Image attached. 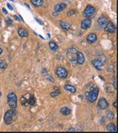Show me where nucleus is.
<instances>
[{
  "label": "nucleus",
  "instance_id": "5701e85b",
  "mask_svg": "<svg viewBox=\"0 0 118 133\" xmlns=\"http://www.w3.org/2000/svg\"><path fill=\"white\" fill-rule=\"evenodd\" d=\"M7 66H8V65H7L5 61H4V60H0V68H1V69H4V68H6Z\"/></svg>",
  "mask_w": 118,
  "mask_h": 133
},
{
  "label": "nucleus",
  "instance_id": "a878e982",
  "mask_svg": "<svg viewBox=\"0 0 118 133\" xmlns=\"http://www.w3.org/2000/svg\"><path fill=\"white\" fill-rule=\"evenodd\" d=\"M6 22H7V25H12L13 24V22H12V20L10 19V18H6Z\"/></svg>",
  "mask_w": 118,
  "mask_h": 133
},
{
  "label": "nucleus",
  "instance_id": "72a5a7b5",
  "mask_svg": "<svg viewBox=\"0 0 118 133\" xmlns=\"http://www.w3.org/2000/svg\"><path fill=\"white\" fill-rule=\"evenodd\" d=\"M0 97H1V91H0Z\"/></svg>",
  "mask_w": 118,
  "mask_h": 133
},
{
  "label": "nucleus",
  "instance_id": "473e14b6",
  "mask_svg": "<svg viewBox=\"0 0 118 133\" xmlns=\"http://www.w3.org/2000/svg\"><path fill=\"white\" fill-rule=\"evenodd\" d=\"M2 52H3V50H2V48H0V55L2 54Z\"/></svg>",
  "mask_w": 118,
  "mask_h": 133
},
{
  "label": "nucleus",
  "instance_id": "9d476101",
  "mask_svg": "<svg viewBox=\"0 0 118 133\" xmlns=\"http://www.w3.org/2000/svg\"><path fill=\"white\" fill-rule=\"evenodd\" d=\"M91 25H92V20H91L90 18H86V19H83L82 21H81V27L82 29H85L86 30V29L89 28Z\"/></svg>",
  "mask_w": 118,
  "mask_h": 133
},
{
  "label": "nucleus",
  "instance_id": "c85d7f7f",
  "mask_svg": "<svg viewBox=\"0 0 118 133\" xmlns=\"http://www.w3.org/2000/svg\"><path fill=\"white\" fill-rule=\"evenodd\" d=\"M113 107H114L116 109L117 108V101H116V102H113Z\"/></svg>",
  "mask_w": 118,
  "mask_h": 133
},
{
  "label": "nucleus",
  "instance_id": "f257e3e1",
  "mask_svg": "<svg viewBox=\"0 0 118 133\" xmlns=\"http://www.w3.org/2000/svg\"><path fill=\"white\" fill-rule=\"evenodd\" d=\"M18 112L16 111L15 109H12L11 108L10 110L6 111V113L4 114V122H5L6 125H10L12 124L13 122H14L16 121V119L18 117Z\"/></svg>",
  "mask_w": 118,
  "mask_h": 133
},
{
  "label": "nucleus",
  "instance_id": "423d86ee",
  "mask_svg": "<svg viewBox=\"0 0 118 133\" xmlns=\"http://www.w3.org/2000/svg\"><path fill=\"white\" fill-rule=\"evenodd\" d=\"M78 50H77L76 48L71 47V48H69L67 52V58H68L69 60L74 64L77 63V53H78Z\"/></svg>",
  "mask_w": 118,
  "mask_h": 133
},
{
  "label": "nucleus",
  "instance_id": "6ab92c4d",
  "mask_svg": "<svg viewBox=\"0 0 118 133\" xmlns=\"http://www.w3.org/2000/svg\"><path fill=\"white\" fill-rule=\"evenodd\" d=\"M64 88H65L66 91H70V92H72V93H75V92H76V88L73 87V86H72V85H69V84L65 85Z\"/></svg>",
  "mask_w": 118,
  "mask_h": 133
},
{
  "label": "nucleus",
  "instance_id": "dca6fc26",
  "mask_svg": "<svg viewBox=\"0 0 118 133\" xmlns=\"http://www.w3.org/2000/svg\"><path fill=\"white\" fill-rule=\"evenodd\" d=\"M18 33H19V35L20 37H22V38L28 37V32L25 28H22V27H19V28L18 29Z\"/></svg>",
  "mask_w": 118,
  "mask_h": 133
},
{
  "label": "nucleus",
  "instance_id": "6e6552de",
  "mask_svg": "<svg viewBox=\"0 0 118 133\" xmlns=\"http://www.w3.org/2000/svg\"><path fill=\"white\" fill-rule=\"evenodd\" d=\"M117 30V27L114 24L112 23V22H108L106 23V27H105V31L108 33H114L115 31Z\"/></svg>",
  "mask_w": 118,
  "mask_h": 133
},
{
  "label": "nucleus",
  "instance_id": "f704fd0d",
  "mask_svg": "<svg viewBox=\"0 0 118 133\" xmlns=\"http://www.w3.org/2000/svg\"><path fill=\"white\" fill-rule=\"evenodd\" d=\"M11 1H14V0H11Z\"/></svg>",
  "mask_w": 118,
  "mask_h": 133
},
{
  "label": "nucleus",
  "instance_id": "4be33fe9",
  "mask_svg": "<svg viewBox=\"0 0 118 133\" xmlns=\"http://www.w3.org/2000/svg\"><path fill=\"white\" fill-rule=\"evenodd\" d=\"M31 3L35 7H40L43 3V0H31Z\"/></svg>",
  "mask_w": 118,
  "mask_h": 133
},
{
  "label": "nucleus",
  "instance_id": "1a4fd4ad",
  "mask_svg": "<svg viewBox=\"0 0 118 133\" xmlns=\"http://www.w3.org/2000/svg\"><path fill=\"white\" fill-rule=\"evenodd\" d=\"M98 107H100L101 109L102 110H105V109H107L108 107H109V103L107 102V101H106L104 97H101L100 98V100L98 101Z\"/></svg>",
  "mask_w": 118,
  "mask_h": 133
},
{
  "label": "nucleus",
  "instance_id": "412c9836",
  "mask_svg": "<svg viewBox=\"0 0 118 133\" xmlns=\"http://www.w3.org/2000/svg\"><path fill=\"white\" fill-rule=\"evenodd\" d=\"M49 47H50V49H51L52 51L56 52L57 50H58V46L55 42H50L49 43Z\"/></svg>",
  "mask_w": 118,
  "mask_h": 133
},
{
  "label": "nucleus",
  "instance_id": "aec40b11",
  "mask_svg": "<svg viewBox=\"0 0 118 133\" xmlns=\"http://www.w3.org/2000/svg\"><path fill=\"white\" fill-rule=\"evenodd\" d=\"M107 131H109V132H117V127H116L115 124H113V123H109V124L107 125Z\"/></svg>",
  "mask_w": 118,
  "mask_h": 133
},
{
  "label": "nucleus",
  "instance_id": "7ed1b4c3",
  "mask_svg": "<svg viewBox=\"0 0 118 133\" xmlns=\"http://www.w3.org/2000/svg\"><path fill=\"white\" fill-rule=\"evenodd\" d=\"M98 94H99V88H93L86 93V98H87L88 102H94L97 100V97H98Z\"/></svg>",
  "mask_w": 118,
  "mask_h": 133
},
{
  "label": "nucleus",
  "instance_id": "0eeeda50",
  "mask_svg": "<svg viewBox=\"0 0 118 133\" xmlns=\"http://www.w3.org/2000/svg\"><path fill=\"white\" fill-rule=\"evenodd\" d=\"M56 74L59 78H66L67 77V71L62 66H58L56 69Z\"/></svg>",
  "mask_w": 118,
  "mask_h": 133
},
{
  "label": "nucleus",
  "instance_id": "7c9ffc66",
  "mask_svg": "<svg viewBox=\"0 0 118 133\" xmlns=\"http://www.w3.org/2000/svg\"><path fill=\"white\" fill-rule=\"evenodd\" d=\"M3 13H5V14H7V13H8V12H7V10L5 8H3Z\"/></svg>",
  "mask_w": 118,
  "mask_h": 133
},
{
  "label": "nucleus",
  "instance_id": "2f4dec72",
  "mask_svg": "<svg viewBox=\"0 0 118 133\" xmlns=\"http://www.w3.org/2000/svg\"><path fill=\"white\" fill-rule=\"evenodd\" d=\"M14 18H16V20H18V21H19V18L17 17V16H14Z\"/></svg>",
  "mask_w": 118,
  "mask_h": 133
},
{
  "label": "nucleus",
  "instance_id": "bb28decb",
  "mask_svg": "<svg viewBox=\"0 0 118 133\" xmlns=\"http://www.w3.org/2000/svg\"><path fill=\"white\" fill-rule=\"evenodd\" d=\"M113 87H114L115 89H117V77H116L114 80H113Z\"/></svg>",
  "mask_w": 118,
  "mask_h": 133
},
{
  "label": "nucleus",
  "instance_id": "20e7f679",
  "mask_svg": "<svg viewBox=\"0 0 118 133\" xmlns=\"http://www.w3.org/2000/svg\"><path fill=\"white\" fill-rule=\"evenodd\" d=\"M7 99H8V104L10 108L16 109L17 107V96L14 92H10L7 96Z\"/></svg>",
  "mask_w": 118,
  "mask_h": 133
},
{
  "label": "nucleus",
  "instance_id": "4468645a",
  "mask_svg": "<svg viewBox=\"0 0 118 133\" xmlns=\"http://www.w3.org/2000/svg\"><path fill=\"white\" fill-rule=\"evenodd\" d=\"M97 40V36L95 33H90L89 35L87 37V41L88 43H94Z\"/></svg>",
  "mask_w": 118,
  "mask_h": 133
},
{
  "label": "nucleus",
  "instance_id": "f8f14e48",
  "mask_svg": "<svg viewBox=\"0 0 118 133\" xmlns=\"http://www.w3.org/2000/svg\"><path fill=\"white\" fill-rule=\"evenodd\" d=\"M84 62H85L84 55L81 52L78 51V53H77V63L79 64V65H81V64L84 63Z\"/></svg>",
  "mask_w": 118,
  "mask_h": 133
},
{
  "label": "nucleus",
  "instance_id": "39448f33",
  "mask_svg": "<svg viewBox=\"0 0 118 133\" xmlns=\"http://www.w3.org/2000/svg\"><path fill=\"white\" fill-rule=\"evenodd\" d=\"M95 14H96V9L92 5H87L85 10L83 11V16L87 18H92L94 17Z\"/></svg>",
  "mask_w": 118,
  "mask_h": 133
},
{
  "label": "nucleus",
  "instance_id": "c756f323",
  "mask_svg": "<svg viewBox=\"0 0 118 133\" xmlns=\"http://www.w3.org/2000/svg\"><path fill=\"white\" fill-rule=\"evenodd\" d=\"M7 6H8V8H9V9H10V10H13V7H12V6H11V5H10V4H9V3H8V4H7Z\"/></svg>",
  "mask_w": 118,
  "mask_h": 133
},
{
  "label": "nucleus",
  "instance_id": "2eb2a0df",
  "mask_svg": "<svg viewBox=\"0 0 118 133\" xmlns=\"http://www.w3.org/2000/svg\"><path fill=\"white\" fill-rule=\"evenodd\" d=\"M108 22V18L105 17V16H101L98 18V24L99 26H101V27H104L106 26V23Z\"/></svg>",
  "mask_w": 118,
  "mask_h": 133
},
{
  "label": "nucleus",
  "instance_id": "9b49d317",
  "mask_svg": "<svg viewBox=\"0 0 118 133\" xmlns=\"http://www.w3.org/2000/svg\"><path fill=\"white\" fill-rule=\"evenodd\" d=\"M92 65H93V66L96 68V69L99 70V71H101V69H102L103 63H101V61L97 60V59H95V60L92 61Z\"/></svg>",
  "mask_w": 118,
  "mask_h": 133
},
{
  "label": "nucleus",
  "instance_id": "f3484780",
  "mask_svg": "<svg viewBox=\"0 0 118 133\" xmlns=\"http://www.w3.org/2000/svg\"><path fill=\"white\" fill-rule=\"evenodd\" d=\"M59 24H60V27H62L63 30H65V31L69 30L70 27H71V26H70V24H68V23H67V22H64V21H60V22H59Z\"/></svg>",
  "mask_w": 118,
  "mask_h": 133
},
{
  "label": "nucleus",
  "instance_id": "393cba45",
  "mask_svg": "<svg viewBox=\"0 0 118 133\" xmlns=\"http://www.w3.org/2000/svg\"><path fill=\"white\" fill-rule=\"evenodd\" d=\"M59 93H60V91H53V92L51 93V97H57V96H58V94H59Z\"/></svg>",
  "mask_w": 118,
  "mask_h": 133
},
{
  "label": "nucleus",
  "instance_id": "f03ea898",
  "mask_svg": "<svg viewBox=\"0 0 118 133\" xmlns=\"http://www.w3.org/2000/svg\"><path fill=\"white\" fill-rule=\"evenodd\" d=\"M20 102L22 106H34L36 104V98L33 94L25 93L20 99Z\"/></svg>",
  "mask_w": 118,
  "mask_h": 133
},
{
  "label": "nucleus",
  "instance_id": "a211bd4d",
  "mask_svg": "<svg viewBox=\"0 0 118 133\" xmlns=\"http://www.w3.org/2000/svg\"><path fill=\"white\" fill-rule=\"evenodd\" d=\"M60 112L63 116H67V115H69V114H71L72 111H71V109L68 108V107H62V108H61Z\"/></svg>",
  "mask_w": 118,
  "mask_h": 133
},
{
  "label": "nucleus",
  "instance_id": "ddd939ff",
  "mask_svg": "<svg viewBox=\"0 0 118 133\" xmlns=\"http://www.w3.org/2000/svg\"><path fill=\"white\" fill-rule=\"evenodd\" d=\"M66 7H67L66 3H60L56 4L55 7H54V10H55L57 13L62 12V10H64V9L66 8Z\"/></svg>",
  "mask_w": 118,
  "mask_h": 133
},
{
  "label": "nucleus",
  "instance_id": "b1692460",
  "mask_svg": "<svg viewBox=\"0 0 118 133\" xmlns=\"http://www.w3.org/2000/svg\"><path fill=\"white\" fill-rule=\"evenodd\" d=\"M107 117L111 120H113L114 119V113L112 111H109L107 112Z\"/></svg>",
  "mask_w": 118,
  "mask_h": 133
},
{
  "label": "nucleus",
  "instance_id": "cd10ccee",
  "mask_svg": "<svg viewBox=\"0 0 118 133\" xmlns=\"http://www.w3.org/2000/svg\"><path fill=\"white\" fill-rule=\"evenodd\" d=\"M77 13V11H75V10H72V11H70V12L67 13V15H68V16H71V15L73 14V13Z\"/></svg>",
  "mask_w": 118,
  "mask_h": 133
}]
</instances>
